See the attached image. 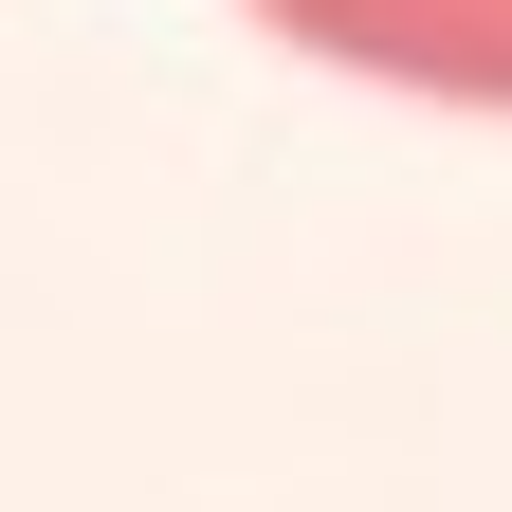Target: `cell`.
<instances>
[{
	"label": "cell",
	"mask_w": 512,
	"mask_h": 512,
	"mask_svg": "<svg viewBox=\"0 0 512 512\" xmlns=\"http://www.w3.org/2000/svg\"><path fill=\"white\" fill-rule=\"evenodd\" d=\"M238 19H275L293 55H330V74H384V92L512 110V0H238Z\"/></svg>",
	"instance_id": "1"
}]
</instances>
